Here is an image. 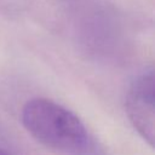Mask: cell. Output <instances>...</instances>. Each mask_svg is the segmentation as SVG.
I'll return each mask as SVG.
<instances>
[{
    "mask_svg": "<svg viewBox=\"0 0 155 155\" xmlns=\"http://www.w3.org/2000/svg\"><path fill=\"white\" fill-rule=\"evenodd\" d=\"M21 117L28 133L57 154L108 155L98 138L73 111L51 99H29Z\"/></svg>",
    "mask_w": 155,
    "mask_h": 155,
    "instance_id": "1",
    "label": "cell"
},
{
    "mask_svg": "<svg viewBox=\"0 0 155 155\" xmlns=\"http://www.w3.org/2000/svg\"><path fill=\"white\" fill-rule=\"evenodd\" d=\"M126 114L139 133L150 145H154V71L144 70L131 82L125 99Z\"/></svg>",
    "mask_w": 155,
    "mask_h": 155,
    "instance_id": "2",
    "label": "cell"
},
{
    "mask_svg": "<svg viewBox=\"0 0 155 155\" xmlns=\"http://www.w3.org/2000/svg\"><path fill=\"white\" fill-rule=\"evenodd\" d=\"M0 155H11V154H8L7 151H5L2 148H0Z\"/></svg>",
    "mask_w": 155,
    "mask_h": 155,
    "instance_id": "3",
    "label": "cell"
}]
</instances>
